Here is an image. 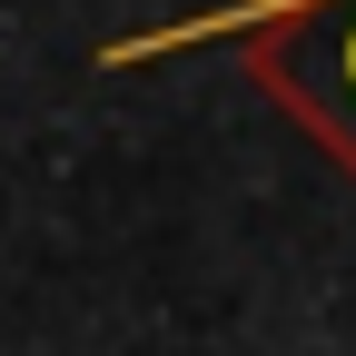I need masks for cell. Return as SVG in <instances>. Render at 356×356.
I'll return each mask as SVG.
<instances>
[{
	"mask_svg": "<svg viewBox=\"0 0 356 356\" xmlns=\"http://www.w3.org/2000/svg\"><path fill=\"white\" fill-rule=\"evenodd\" d=\"M238 60L356 178V0H267L238 30Z\"/></svg>",
	"mask_w": 356,
	"mask_h": 356,
	"instance_id": "cell-1",
	"label": "cell"
}]
</instances>
